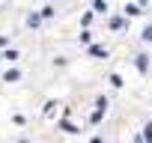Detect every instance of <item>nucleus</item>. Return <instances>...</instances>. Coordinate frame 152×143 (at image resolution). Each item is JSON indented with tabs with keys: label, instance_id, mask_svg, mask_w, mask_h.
I'll use <instances>...</instances> for the list:
<instances>
[{
	"label": "nucleus",
	"instance_id": "obj_1",
	"mask_svg": "<svg viewBox=\"0 0 152 143\" xmlns=\"http://www.w3.org/2000/svg\"><path fill=\"white\" fill-rule=\"evenodd\" d=\"M110 27H113V30H122V27H125V18H113Z\"/></svg>",
	"mask_w": 152,
	"mask_h": 143
},
{
	"label": "nucleus",
	"instance_id": "obj_2",
	"mask_svg": "<svg viewBox=\"0 0 152 143\" xmlns=\"http://www.w3.org/2000/svg\"><path fill=\"white\" fill-rule=\"evenodd\" d=\"M18 75H21L18 69H9V72H6V81H18Z\"/></svg>",
	"mask_w": 152,
	"mask_h": 143
},
{
	"label": "nucleus",
	"instance_id": "obj_3",
	"mask_svg": "<svg viewBox=\"0 0 152 143\" xmlns=\"http://www.w3.org/2000/svg\"><path fill=\"white\" fill-rule=\"evenodd\" d=\"M93 9H96V12H104V9H107V3H104V0H96Z\"/></svg>",
	"mask_w": 152,
	"mask_h": 143
},
{
	"label": "nucleus",
	"instance_id": "obj_4",
	"mask_svg": "<svg viewBox=\"0 0 152 143\" xmlns=\"http://www.w3.org/2000/svg\"><path fill=\"white\" fill-rule=\"evenodd\" d=\"M39 21H42V15H30V18H27V24H30V27H39Z\"/></svg>",
	"mask_w": 152,
	"mask_h": 143
},
{
	"label": "nucleus",
	"instance_id": "obj_5",
	"mask_svg": "<svg viewBox=\"0 0 152 143\" xmlns=\"http://www.w3.org/2000/svg\"><path fill=\"white\" fill-rule=\"evenodd\" d=\"M137 69H140V72H146V57H143V54L137 57Z\"/></svg>",
	"mask_w": 152,
	"mask_h": 143
},
{
	"label": "nucleus",
	"instance_id": "obj_6",
	"mask_svg": "<svg viewBox=\"0 0 152 143\" xmlns=\"http://www.w3.org/2000/svg\"><path fill=\"white\" fill-rule=\"evenodd\" d=\"M143 137H146V140H152V122L146 125V131H143Z\"/></svg>",
	"mask_w": 152,
	"mask_h": 143
},
{
	"label": "nucleus",
	"instance_id": "obj_7",
	"mask_svg": "<svg viewBox=\"0 0 152 143\" xmlns=\"http://www.w3.org/2000/svg\"><path fill=\"white\" fill-rule=\"evenodd\" d=\"M143 39H146V42H152V27H146V30H143Z\"/></svg>",
	"mask_w": 152,
	"mask_h": 143
}]
</instances>
